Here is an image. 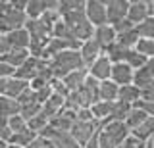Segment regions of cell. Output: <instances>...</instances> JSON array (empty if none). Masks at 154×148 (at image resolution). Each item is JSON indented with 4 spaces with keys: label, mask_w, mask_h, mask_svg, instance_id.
I'll return each mask as SVG.
<instances>
[{
    "label": "cell",
    "mask_w": 154,
    "mask_h": 148,
    "mask_svg": "<svg viewBox=\"0 0 154 148\" xmlns=\"http://www.w3.org/2000/svg\"><path fill=\"white\" fill-rule=\"evenodd\" d=\"M85 79H87V69L79 68V69L71 71V73H67L66 77H62L60 81L64 83V87L67 89V92H73V90H77L81 85L85 83Z\"/></svg>",
    "instance_id": "obj_17"
},
{
    "label": "cell",
    "mask_w": 154,
    "mask_h": 148,
    "mask_svg": "<svg viewBox=\"0 0 154 148\" xmlns=\"http://www.w3.org/2000/svg\"><path fill=\"white\" fill-rule=\"evenodd\" d=\"M150 135H154V116L146 117L139 127H135L133 131H129V137L137 138V140H141V142H143L146 137H150Z\"/></svg>",
    "instance_id": "obj_24"
},
{
    "label": "cell",
    "mask_w": 154,
    "mask_h": 148,
    "mask_svg": "<svg viewBox=\"0 0 154 148\" xmlns=\"http://www.w3.org/2000/svg\"><path fill=\"white\" fill-rule=\"evenodd\" d=\"M25 14L12 8L8 0L0 2V35H8V33L21 29L25 25Z\"/></svg>",
    "instance_id": "obj_3"
},
{
    "label": "cell",
    "mask_w": 154,
    "mask_h": 148,
    "mask_svg": "<svg viewBox=\"0 0 154 148\" xmlns=\"http://www.w3.org/2000/svg\"><path fill=\"white\" fill-rule=\"evenodd\" d=\"M25 148H52V144L46 140V138H42V137H38V135H37V137L33 138V140L29 142Z\"/></svg>",
    "instance_id": "obj_37"
},
{
    "label": "cell",
    "mask_w": 154,
    "mask_h": 148,
    "mask_svg": "<svg viewBox=\"0 0 154 148\" xmlns=\"http://www.w3.org/2000/svg\"><path fill=\"white\" fill-rule=\"evenodd\" d=\"M83 6H85L83 0H58L56 12L60 14V17H62V16H66V14L75 12V10H83Z\"/></svg>",
    "instance_id": "obj_29"
},
{
    "label": "cell",
    "mask_w": 154,
    "mask_h": 148,
    "mask_svg": "<svg viewBox=\"0 0 154 148\" xmlns=\"http://www.w3.org/2000/svg\"><path fill=\"white\" fill-rule=\"evenodd\" d=\"M118 148H143V142L133 138V137H127L122 144H118Z\"/></svg>",
    "instance_id": "obj_38"
},
{
    "label": "cell",
    "mask_w": 154,
    "mask_h": 148,
    "mask_svg": "<svg viewBox=\"0 0 154 148\" xmlns=\"http://www.w3.org/2000/svg\"><path fill=\"white\" fill-rule=\"evenodd\" d=\"M48 71V65H46V62L45 60H41V58H29L23 62L21 65H19L17 69H14V77H17V79H21V81H25V83H29V81H33L35 77H38V75H42V73H46Z\"/></svg>",
    "instance_id": "obj_4"
},
{
    "label": "cell",
    "mask_w": 154,
    "mask_h": 148,
    "mask_svg": "<svg viewBox=\"0 0 154 148\" xmlns=\"http://www.w3.org/2000/svg\"><path fill=\"white\" fill-rule=\"evenodd\" d=\"M118 85H114L112 81H102L98 83V100L102 102H116L118 100Z\"/></svg>",
    "instance_id": "obj_23"
},
{
    "label": "cell",
    "mask_w": 154,
    "mask_h": 148,
    "mask_svg": "<svg viewBox=\"0 0 154 148\" xmlns=\"http://www.w3.org/2000/svg\"><path fill=\"white\" fill-rule=\"evenodd\" d=\"M110 81L118 87H125V85L133 83V69L129 68L127 64H112V69H110Z\"/></svg>",
    "instance_id": "obj_15"
},
{
    "label": "cell",
    "mask_w": 154,
    "mask_h": 148,
    "mask_svg": "<svg viewBox=\"0 0 154 148\" xmlns=\"http://www.w3.org/2000/svg\"><path fill=\"white\" fill-rule=\"evenodd\" d=\"M77 52H79L81 64H83V68H85V69L89 68V65L93 64L96 58H100V56H102V50H100V46L96 44L93 39H89V41L81 42L79 48H77Z\"/></svg>",
    "instance_id": "obj_14"
},
{
    "label": "cell",
    "mask_w": 154,
    "mask_h": 148,
    "mask_svg": "<svg viewBox=\"0 0 154 148\" xmlns=\"http://www.w3.org/2000/svg\"><path fill=\"white\" fill-rule=\"evenodd\" d=\"M98 148H118V146H116L102 131H98Z\"/></svg>",
    "instance_id": "obj_39"
},
{
    "label": "cell",
    "mask_w": 154,
    "mask_h": 148,
    "mask_svg": "<svg viewBox=\"0 0 154 148\" xmlns=\"http://www.w3.org/2000/svg\"><path fill=\"white\" fill-rule=\"evenodd\" d=\"M73 123H75V112L66 110V108H62L54 117L48 119V127H50V129H56V131H66V133H69V129L73 127Z\"/></svg>",
    "instance_id": "obj_13"
},
{
    "label": "cell",
    "mask_w": 154,
    "mask_h": 148,
    "mask_svg": "<svg viewBox=\"0 0 154 148\" xmlns=\"http://www.w3.org/2000/svg\"><path fill=\"white\" fill-rule=\"evenodd\" d=\"M137 41H139V35L135 33V29L127 31V33H122V35L116 37V42H118V44H122L123 48H127V50H131L133 46L137 44Z\"/></svg>",
    "instance_id": "obj_32"
},
{
    "label": "cell",
    "mask_w": 154,
    "mask_h": 148,
    "mask_svg": "<svg viewBox=\"0 0 154 148\" xmlns=\"http://www.w3.org/2000/svg\"><path fill=\"white\" fill-rule=\"evenodd\" d=\"M35 137H37V133H33V131H29V129H25V131H21V133H12V137H10L8 144L19 146V148H25Z\"/></svg>",
    "instance_id": "obj_27"
},
{
    "label": "cell",
    "mask_w": 154,
    "mask_h": 148,
    "mask_svg": "<svg viewBox=\"0 0 154 148\" xmlns=\"http://www.w3.org/2000/svg\"><path fill=\"white\" fill-rule=\"evenodd\" d=\"M143 148H154V135L144 138V140H143Z\"/></svg>",
    "instance_id": "obj_43"
},
{
    "label": "cell",
    "mask_w": 154,
    "mask_h": 148,
    "mask_svg": "<svg viewBox=\"0 0 154 148\" xmlns=\"http://www.w3.org/2000/svg\"><path fill=\"white\" fill-rule=\"evenodd\" d=\"M93 41L100 46V50L104 52L110 44L116 42V31L112 29V25H108V23H106V25H100V27H94Z\"/></svg>",
    "instance_id": "obj_16"
},
{
    "label": "cell",
    "mask_w": 154,
    "mask_h": 148,
    "mask_svg": "<svg viewBox=\"0 0 154 148\" xmlns=\"http://www.w3.org/2000/svg\"><path fill=\"white\" fill-rule=\"evenodd\" d=\"M4 37H6L10 48H19V50H27L29 48V35H27V31L23 29V27L8 33V35H4Z\"/></svg>",
    "instance_id": "obj_19"
},
{
    "label": "cell",
    "mask_w": 154,
    "mask_h": 148,
    "mask_svg": "<svg viewBox=\"0 0 154 148\" xmlns=\"http://www.w3.org/2000/svg\"><path fill=\"white\" fill-rule=\"evenodd\" d=\"M8 129L12 133H21V131L27 129V121L19 116V113L17 116H12V117H8Z\"/></svg>",
    "instance_id": "obj_35"
},
{
    "label": "cell",
    "mask_w": 154,
    "mask_h": 148,
    "mask_svg": "<svg viewBox=\"0 0 154 148\" xmlns=\"http://www.w3.org/2000/svg\"><path fill=\"white\" fill-rule=\"evenodd\" d=\"M19 113V104L17 100L8 98V96H0V116L4 117H12Z\"/></svg>",
    "instance_id": "obj_28"
},
{
    "label": "cell",
    "mask_w": 154,
    "mask_h": 148,
    "mask_svg": "<svg viewBox=\"0 0 154 148\" xmlns=\"http://www.w3.org/2000/svg\"><path fill=\"white\" fill-rule=\"evenodd\" d=\"M127 6H129V0H108V2H104L106 23H108V25H116L118 21L125 20V16H127Z\"/></svg>",
    "instance_id": "obj_10"
},
{
    "label": "cell",
    "mask_w": 154,
    "mask_h": 148,
    "mask_svg": "<svg viewBox=\"0 0 154 148\" xmlns=\"http://www.w3.org/2000/svg\"><path fill=\"white\" fill-rule=\"evenodd\" d=\"M102 54L108 58L110 64H122L125 60V56H127V48H123L122 44H118V42H114V44H110L108 48H106Z\"/></svg>",
    "instance_id": "obj_25"
},
{
    "label": "cell",
    "mask_w": 154,
    "mask_h": 148,
    "mask_svg": "<svg viewBox=\"0 0 154 148\" xmlns=\"http://www.w3.org/2000/svg\"><path fill=\"white\" fill-rule=\"evenodd\" d=\"M62 21L67 25V29H69V33L73 35V39L77 42H85V41L93 39L94 27L87 21L83 10H75L71 14H66V16H62Z\"/></svg>",
    "instance_id": "obj_2"
},
{
    "label": "cell",
    "mask_w": 154,
    "mask_h": 148,
    "mask_svg": "<svg viewBox=\"0 0 154 148\" xmlns=\"http://www.w3.org/2000/svg\"><path fill=\"white\" fill-rule=\"evenodd\" d=\"M139 98H141V90L135 87V85H125V87L118 89V100L127 104V106H133Z\"/></svg>",
    "instance_id": "obj_22"
},
{
    "label": "cell",
    "mask_w": 154,
    "mask_h": 148,
    "mask_svg": "<svg viewBox=\"0 0 154 148\" xmlns=\"http://www.w3.org/2000/svg\"><path fill=\"white\" fill-rule=\"evenodd\" d=\"M83 14L87 17V21L93 27L106 25V8H104V0H87L83 6Z\"/></svg>",
    "instance_id": "obj_8"
},
{
    "label": "cell",
    "mask_w": 154,
    "mask_h": 148,
    "mask_svg": "<svg viewBox=\"0 0 154 148\" xmlns=\"http://www.w3.org/2000/svg\"><path fill=\"white\" fill-rule=\"evenodd\" d=\"M146 58H144V56H141V54H137V52H135L133 48L131 50H127V56H125V60H123V64H127L129 68H131L133 71L135 69H139V68H143L144 64H146Z\"/></svg>",
    "instance_id": "obj_33"
},
{
    "label": "cell",
    "mask_w": 154,
    "mask_h": 148,
    "mask_svg": "<svg viewBox=\"0 0 154 148\" xmlns=\"http://www.w3.org/2000/svg\"><path fill=\"white\" fill-rule=\"evenodd\" d=\"M133 50L137 52V54L144 56L146 60H152V56H154V39H139L137 44L133 46Z\"/></svg>",
    "instance_id": "obj_30"
},
{
    "label": "cell",
    "mask_w": 154,
    "mask_h": 148,
    "mask_svg": "<svg viewBox=\"0 0 154 148\" xmlns=\"http://www.w3.org/2000/svg\"><path fill=\"white\" fill-rule=\"evenodd\" d=\"M64 108V96H60V94H54L52 92L50 96L46 98V102H42V106H41V113L45 117H54L60 110Z\"/></svg>",
    "instance_id": "obj_18"
},
{
    "label": "cell",
    "mask_w": 154,
    "mask_h": 148,
    "mask_svg": "<svg viewBox=\"0 0 154 148\" xmlns=\"http://www.w3.org/2000/svg\"><path fill=\"white\" fill-rule=\"evenodd\" d=\"M135 33L139 35V39H154V17H148L135 25Z\"/></svg>",
    "instance_id": "obj_31"
},
{
    "label": "cell",
    "mask_w": 154,
    "mask_h": 148,
    "mask_svg": "<svg viewBox=\"0 0 154 148\" xmlns=\"http://www.w3.org/2000/svg\"><path fill=\"white\" fill-rule=\"evenodd\" d=\"M148 17H154V2L152 0H129L125 20H129L133 25H139L141 21L148 20Z\"/></svg>",
    "instance_id": "obj_5"
},
{
    "label": "cell",
    "mask_w": 154,
    "mask_h": 148,
    "mask_svg": "<svg viewBox=\"0 0 154 148\" xmlns=\"http://www.w3.org/2000/svg\"><path fill=\"white\" fill-rule=\"evenodd\" d=\"M29 58V52L27 50H19V48H10L6 54L0 58V62H4V64H8L12 69H17L19 65L23 64Z\"/></svg>",
    "instance_id": "obj_21"
},
{
    "label": "cell",
    "mask_w": 154,
    "mask_h": 148,
    "mask_svg": "<svg viewBox=\"0 0 154 148\" xmlns=\"http://www.w3.org/2000/svg\"><path fill=\"white\" fill-rule=\"evenodd\" d=\"M146 117H150V116H146L144 112H141V110H137V108H131V110H129V113L125 116L123 123H125V127H127L129 131H133V129L139 127Z\"/></svg>",
    "instance_id": "obj_26"
},
{
    "label": "cell",
    "mask_w": 154,
    "mask_h": 148,
    "mask_svg": "<svg viewBox=\"0 0 154 148\" xmlns=\"http://www.w3.org/2000/svg\"><path fill=\"white\" fill-rule=\"evenodd\" d=\"M98 129H100V123H96V121H75L73 127L69 129V135L73 137V140L77 144L83 148Z\"/></svg>",
    "instance_id": "obj_7"
},
{
    "label": "cell",
    "mask_w": 154,
    "mask_h": 148,
    "mask_svg": "<svg viewBox=\"0 0 154 148\" xmlns=\"http://www.w3.org/2000/svg\"><path fill=\"white\" fill-rule=\"evenodd\" d=\"M100 131H102L116 146L122 144L125 138L129 137V129L125 127L123 121H108V123H104V125H100Z\"/></svg>",
    "instance_id": "obj_11"
},
{
    "label": "cell",
    "mask_w": 154,
    "mask_h": 148,
    "mask_svg": "<svg viewBox=\"0 0 154 148\" xmlns=\"http://www.w3.org/2000/svg\"><path fill=\"white\" fill-rule=\"evenodd\" d=\"M29 89V83H25V81L17 79V77H8L6 81V89H4V94L2 96H8V98H14L16 100L21 92H25V90Z\"/></svg>",
    "instance_id": "obj_20"
},
{
    "label": "cell",
    "mask_w": 154,
    "mask_h": 148,
    "mask_svg": "<svg viewBox=\"0 0 154 148\" xmlns=\"http://www.w3.org/2000/svg\"><path fill=\"white\" fill-rule=\"evenodd\" d=\"M110 69H112V64H110L108 58L102 54L100 58H96L93 64L87 68V75H89L91 79L102 83V81H108L110 79Z\"/></svg>",
    "instance_id": "obj_12"
},
{
    "label": "cell",
    "mask_w": 154,
    "mask_h": 148,
    "mask_svg": "<svg viewBox=\"0 0 154 148\" xmlns=\"http://www.w3.org/2000/svg\"><path fill=\"white\" fill-rule=\"evenodd\" d=\"M14 75V69L10 68L8 64H4V62H0V79H8Z\"/></svg>",
    "instance_id": "obj_40"
},
{
    "label": "cell",
    "mask_w": 154,
    "mask_h": 148,
    "mask_svg": "<svg viewBox=\"0 0 154 148\" xmlns=\"http://www.w3.org/2000/svg\"><path fill=\"white\" fill-rule=\"evenodd\" d=\"M8 2L12 4V8H16V10H19V12H23V10H25L27 0H8Z\"/></svg>",
    "instance_id": "obj_42"
},
{
    "label": "cell",
    "mask_w": 154,
    "mask_h": 148,
    "mask_svg": "<svg viewBox=\"0 0 154 148\" xmlns=\"http://www.w3.org/2000/svg\"><path fill=\"white\" fill-rule=\"evenodd\" d=\"M38 137L46 138V140L52 144V148H81V146L73 140V137H71L69 133H66V131H56V129H50L48 125L42 129L41 133H38Z\"/></svg>",
    "instance_id": "obj_6"
},
{
    "label": "cell",
    "mask_w": 154,
    "mask_h": 148,
    "mask_svg": "<svg viewBox=\"0 0 154 148\" xmlns=\"http://www.w3.org/2000/svg\"><path fill=\"white\" fill-rule=\"evenodd\" d=\"M10 50V44H8V41H6V37L4 35H0V58H2L4 54Z\"/></svg>",
    "instance_id": "obj_41"
},
{
    "label": "cell",
    "mask_w": 154,
    "mask_h": 148,
    "mask_svg": "<svg viewBox=\"0 0 154 148\" xmlns=\"http://www.w3.org/2000/svg\"><path fill=\"white\" fill-rule=\"evenodd\" d=\"M6 81H8V79H0V96L4 94V89H6Z\"/></svg>",
    "instance_id": "obj_44"
},
{
    "label": "cell",
    "mask_w": 154,
    "mask_h": 148,
    "mask_svg": "<svg viewBox=\"0 0 154 148\" xmlns=\"http://www.w3.org/2000/svg\"><path fill=\"white\" fill-rule=\"evenodd\" d=\"M139 90L144 89H154V62L148 60L143 68L133 71V83Z\"/></svg>",
    "instance_id": "obj_9"
},
{
    "label": "cell",
    "mask_w": 154,
    "mask_h": 148,
    "mask_svg": "<svg viewBox=\"0 0 154 148\" xmlns=\"http://www.w3.org/2000/svg\"><path fill=\"white\" fill-rule=\"evenodd\" d=\"M46 65H48V71H50L52 79H62V77H66L67 73H71V71L83 68L81 58H79V52L77 50L60 52V54L52 56V58L46 62Z\"/></svg>",
    "instance_id": "obj_1"
},
{
    "label": "cell",
    "mask_w": 154,
    "mask_h": 148,
    "mask_svg": "<svg viewBox=\"0 0 154 148\" xmlns=\"http://www.w3.org/2000/svg\"><path fill=\"white\" fill-rule=\"evenodd\" d=\"M129 110H131V106H127V104L116 100V102L112 104V116H110V121H123L125 116L129 113Z\"/></svg>",
    "instance_id": "obj_34"
},
{
    "label": "cell",
    "mask_w": 154,
    "mask_h": 148,
    "mask_svg": "<svg viewBox=\"0 0 154 148\" xmlns=\"http://www.w3.org/2000/svg\"><path fill=\"white\" fill-rule=\"evenodd\" d=\"M8 148H19V146H12V144H8Z\"/></svg>",
    "instance_id": "obj_45"
},
{
    "label": "cell",
    "mask_w": 154,
    "mask_h": 148,
    "mask_svg": "<svg viewBox=\"0 0 154 148\" xmlns=\"http://www.w3.org/2000/svg\"><path fill=\"white\" fill-rule=\"evenodd\" d=\"M112 29L116 31V37H118V35H122V33H127V31L135 29V25L129 20H122V21L116 23V25H112Z\"/></svg>",
    "instance_id": "obj_36"
}]
</instances>
